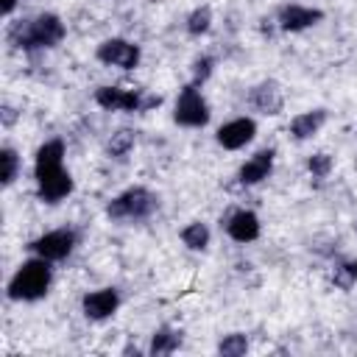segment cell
<instances>
[{
    "label": "cell",
    "mask_w": 357,
    "mask_h": 357,
    "mask_svg": "<svg viewBox=\"0 0 357 357\" xmlns=\"http://www.w3.org/2000/svg\"><path fill=\"white\" fill-rule=\"evenodd\" d=\"M33 178L39 198L45 204H59L73 192V176L64 170V142L61 139H47L36 148L33 156Z\"/></svg>",
    "instance_id": "cell-1"
},
{
    "label": "cell",
    "mask_w": 357,
    "mask_h": 357,
    "mask_svg": "<svg viewBox=\"0 0 357 357\" xmlns=\"http://www.w3.org/2000/svg\"><path fill=\"white\" fill-rule=\"evenodd\" d=\"M64 33H67V28H64L61 17L45 11V14H36L33 20L11 22L8 31H6V39L17 50H28L31 53V50H50V47H56L64 39Z\"/></svg>",
    "instance_id": "cell-2"
},
{
    "label": "cell",
    "mask_w": 357,
    "mask_h": 357,
    "mask_svg": "<svg viewBox=\"0 0 357 357\" xmlns=\"http://www.w3.org/2000/svg\"><path fill=\"white\" fill-rule=\"evenodd\" d=\"M50 284H53L50 262L42 257H31V259L20 262V268L11 273L6 293L11 301H39L47 296Z\"/></svg>",
    "instance_id": "cell-3"
},
{
    "label": "cell",
    "mask_w": 357,
    "mask_h": 357,
    "mask_svg": "<svg viewBox=\"0 0 357 357\" xmlns=\"http://www.w3.org/2000/svg\"><path fill=\"white\" fill-rule=\"evenodd\" d=\"M159 198L148 187H128L106 204V215L112 220H145L156 212Z\"/></svg>",
    "instance_id": "cell-4"
},
{
    "label": "cell",
    "mask_w": 357,
    "mask_h": 357,
    "mask_svg": "<svg viewBox=\"0 0 357 357\" xmlns=\"http://www.w3.org/2000/svg\"><path fill=\"white\" fill-rule=\"evenodd\" d=\"M212 112H209V103L201 92V86L195 84H187L178 89L176 95V103H173V120L184 128H204L209 123Z\"/></svg>",
    "instance_id": "cell-5"
},
{
    "label": "cell",
    "mask_w": 357,
    "mask_h": 357,
    "mask_svg": "<svg viewBox=\"0 0 357 357\" xmlns=\"http://www.w3.org/2000/svg\"><path fill=\"white\" fill-rule=\"evenodd\" d=\"M95 103L106 112H145L148 106H159V95H142L139 89H126V86H98L95 89Z\"/></svg>",
    "instance_id": "cell-6"
},
{
    "label": "cell",
    "mask_w": 357,
    "mask_h": 357,
    "mask_svg": "<svg viewBox=\"0 0 357 357\" xmlns=\"http://www.w3.org/2000/svg\"><path fill=\"white\" fill-rule=\"evenodd\" d=\"M78 243V234L73 229H53V231H45L39 237H33L28 243V251L33 257H42L47 262H59V259H67L73 254Z\"/></svg>",
    "instance_id": "cell-7"
},
{
    "label": "cell",
    "mask_w": 357,
    "mask_h": 357,
    "mask_svg": "<svg viewBox=\"0 0 357 357\" xmlns=\"http://www.w3.org/2000/svg\"><path fill=\"white\" fill-rule=\"evenodd\" d=\"M95 59L106 67H120V70H134L142 59V50L137 42H128V39H120V36H112V39H103L95 50Z\"/></svg>",
    "instance_id": "cell-8"
},
{
    "label": "cell",
    "mask_w": 357,
    "mask_h": 357,
    "mask_svg": "<svg viewBox=\"0 0 357 357\" xmlns=\"http://www.w3.org/2000/svg\"><path fill=\"white\" fill-rule=\"evenodd\" d=\"M245 103L251 106V112L265 114V117H276L284 109V92L273 78H265L259 84H254L245 95Z\"/></svg>",
    "instance_id": "cell-9"
},
{
    "label": "cell",
    "mask_w": 357,
    "mask_h": 357,
    "mask_svg": "<svg viewBox=\"0 0 357 357\" xmlns=\"http://www.w3.org/2000/svg\"><path fill=\"white\" fill-rule=\"evenodd\" d=\"M117 310H120V293H117V287H98V290H89L81 298V312L89 321H109Z\"/></svg>",
    "instance_id": "cell-10"
},
{
    "label": "cell",
    "mask_w": 357,
    "mask_h": 357,
    "mask_svg": "<svg viewBox=\"0 0 357 357\" xmlns=\"http://www.w3.org/2000/svg\"><path fill=\"white\" fill-rule=\"evenodd\" d=\"M324 20V11L321 8H312V6H301V3H287L276 11V22L282 31L287 33H298V31H307L312 25H318Z\"/></svg>",
    "instance_id": "cell-11"
},
{
    "label": "cell",
    "mask_w": 357,
    "mask_h": 357,
    "mask_svg": "<svg viewBox=\"0 0 357 357\" xmlns=\"http://www.w3.org/2000/svg\"><path fill=\"white\" fill-rule=\"evenodd\" d=\"M257 137V123L254 117H234L229 123H223L218 131H215V139L223 151H240L245 148L251 139Z\"/></svg>",
    "instance_id": "cell-12"
},
{
    "label": "cell",
    "mask_w": 357,
    "mask_h": 357,
    "mask_svg": "<svg viewBox=\"0 0 357 357\" xmlns=\"http://www.w3.org/2000/svg\"><path fill=\"white\" fill-rule=\"evenodd\" d=\"M273 159H276V151H273V148H259V151H257L248 162H243V167L237 170L240 184H245V187L262 184V181L273 173Z\"/></svg>",
    "instance_id": "cell-13"
},
{
    "label": "cell",
    "mask_w": 357,
    "mask_h": 357,
    "mask_svg": "<svg viewBox=\"0 0 357 357\" xmlns=\"http://www.w3.org/2000/svg\"><path fill=\"white\" fill-rule=\"evenodd\" d=\"M262 231V223L257 218V212L251 209H237L226 218V234L234 240V243H254Z\"/></svg>",
    "instance_id": "cell-14"
},
{
    "label": "cell",
    "mask_w": 357,
    "mask_h": 357,
    "mask_svg": "<svg viewBox=\"0 0 357 357\" xmlns=\"http://www.w3.org/2000/svg\"><path fill=\"white\" fill-rule=\"evenodd\" d=\"M324 123H326V109H307V112H301L290 120L287 131H290L293 139L304 142V139H312L324 128Z\"/></svg>",
    "instance_id": "cell-15"
},
{
    "label": "cell",
    "mask_w": 357,
    "mask_h": 357,
    "mask_svg": "<svg viewBox=\"0 0 357 357\" xmlns=\"http://www.w3.org/2000/svg\"><path fill=\"white\" fill-rule=\"evenodd\" d=\"M178 346H181V332L173 329V326H159V329L151 335L148 354H153V357H165V354L178 351Z\"/></svg>",
    "instance_id": "cell-16"
},
{
    "label": "cell",
    "mask_w": 357,
    "mask_h": 357,
    "mask_svg": "<svg viewBox=\"0 0 357 357\" xmlns=\"http://www.w3.org/2000/svg\"><path fill=\"white\" fill-rule=\"evenodd\" d=\"M181 243L190 248V251H204L206 245H209V240H212V231H209V226L206 223H201V220H190L184 229H181Z\"/></svg>",
    "instance_id": "cell-17"
},
{
    "label": "cell",
    "mask_w": 357,
    "mask_h": 357,
    "mask_svg": "<svg viewBox=\"0 0 357 357\" xmlns=\"http://www.w3.org/2000/svg\"><path fill=\"white\" fill-rule=\"evenodd\" d=\"M134 142H137V134H134L131 128H117V131L109 137V142H106V153H109L112 159H126V156L131 153Z\"/></svg>",
    "instance_id": "cell-18"
},
{
    "label": "cell",
    "mask_w": 357,
    "mask_h": 357,
    "mask_svg": "<svg viewBox=\"0 0 357 357\" xmlns=\"http://www.w3.org/2000/svg\"><path fill=\"white\" fill-rule=\"evenodd\" d=\"M0 167H3V173H0V178H3V187H11L14 181H17V176H20V167H22V162H20V153L14 151V148H3L0 151Z\"/></svg>",
    "instance_id": "cell-19"
},
{
    "label": "cell",
    "mask_w": 357,
    "mask_h": 357,
    "mask_svg": "<svg viewBox=\"0 0 357 357\" xmlns=\"http://www.w3.org/2000/svg\"><path fill=\"white\" fill-rule=\"evenodd\" d=\"M184 28H187V33H192V36L206 33V31L212 28V8H209V6H198V8H192V11L187 14Z\"/></svg>",
    "instance_id": "cell-20"
},
{
    "label": "cell",
    "mask_w": 357,
    "mask_h": 357,
    "mask_svg": "<svg viewBox=\"0 0 357 357\" xmlns=\"http://www.w3.org/2000/svg\"><path fill=\"white\" fill-rule=\"evenodd\" d=\"M332 282L340 290H351L357 284V259H340L332 271Z\"/></svg>",
    "instance_id": "cell-21"
},
{
    "label": "cell",
    "mask_w": 357,
    "mask_h": 357,
    "mask_svg": "<svg viewBox=\"0 0 357 357\" xmlns=\"http://www.w3.org/2000/svg\"><path fill=\"white\" fill-rule=\"evenodd\" d=\"M245 351H248V337L243 332L223 335V340L218 343V354H223V357H243Z\"/></svg>",
    "instance_id": "cell-22"
},
{
    "label": "cell",
    "mask_w": 357,
    "mask_h": 357,
    "mask_svg": "<svg viewBox=\"0 0 357 357\" xmlns=\"http://www.w3.org/2000/svg\"><path fill=\"white\" fill-rule=\"evenodd\" d=\"M212 73H215V59L212 56H195L192 59V67H190V75H192V81L190 84H195V86H204L209 78H212Z\"/></svg>",
    "instance_id": "cell-23"
},
{
    "label": "cell",
    "mask_w": 357,
    "mask_h": 357,
    "mask_svg": "<svg viewBox=\"0 0 357 357\" xmlns=\"http://www.w3.org/2000/svg\"><path fill=\"white\" fill-rule=\"evenodd\" d=\"M307 170H310L312 178H326V176L332 173V156L324 153V151L312 153V156L307 159Z\"/></svg>",
    "instance_id": "cell-24"
},
{
    "label": "cell",
    "mask_w": 357,
    "mask_h": 357,
    "mask_svg": "<svg viewBox=\"0 0 357 357\" xmlns=\"http://www.w3.org/2000/svg\"><path fill=\"white\" fill-rule=\"evenodd\" d=\"M0 120H3V126H6V128H8V126H14L17 112H14V106H11V103H3V114H0Z\"/></svg>",
    "instance_id": "cell-25"
},
{
    "label": "cell",
    "mask_w": 357,
    "mask_h": 357,
    "mask_svg": "<svg viewBox=\"0 0 357 357\" xmlns=\"http://www.w3.org/2000/svg\"><path fill=\"white\" fill-rule=\"evenodd\" d=\"M14 8H17V0H3V6H0L3 17H11V14H14Z\"/></svg>",
    "instance_id": "cell-26"
}]
</instances>
